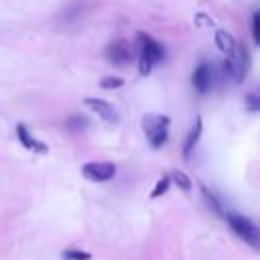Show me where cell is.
I'll use <instances>...</instances> for the list:
<instances>
[{"label": "cell", "instance_id": "obj_5", "mask_svg": "<svg viewBox=\"0 0 260 260\" xmlns=\"http://www.w3.org/2000/svg\"><path fill=\"white\" fill-rule=\"evenodd\" d=\"M106 57L110 63L114 65H128L130 59H132V47L128 41L124 39H118V41H112L108 47H106Z\"/></svg>", "mask_w": 260, "mask_h": 260}, {"label": "cell", "instance_id": "obj_12", "mask_svg": "<svg viewBox=\"0 0 260 260\" xmlns=\"http://www.w3.org/2000/svg\"><path fill=\"white\" fill-rule=\"evenodd\" d=\"M201 193H203V197H205V201H207V205H209V209L215 213V215H223V207H221V203H219V199L209 191V187H205V185H201Z\"/></svg>", "mask_w": 260, "mask_h": 260}, {"label": "cell", "instance_id": "obj_3", "mask_svg": "<svg viewBox=\"0 0 260 260\" xmlns=\"http://www.w3.org/2000/svg\"><path fill=\"white\" fill-rule=\"evenodd\" d=\"M248 65H250V59H248V49L240 43H236V49L232 55H228L223 67L228 71V75H232L234 81H242L246 77V71H248Z\"/></svg>", "mask_w": 260, "mask_h": 260}, {"label": "cell", "instance_id": "obj_13", "mask_svg": "<svg viewBox=\"0 0 260 260\" xmlns=\"http://www.w3.org/2000/svg\"><path fill=\"white\" fill-rule=\"evenodd\" d=\"M61 258L63 260H91V254L81 248H65L61 252Z\"/></svg>", "mask_w": 260, "mask_h": 260}, {"label": "cell", "instance_id": "obj_10", "mask_svg": "<svg viewBox=\"0 0 260 260\" xmlns=\"http://www.w3.org/2000/svg\"><path fill=\"white\" fill-rule=\"evenodd\" d=\"M201 132H203V120H201V116H197V118H195V124H193V128H191V132L187 134L185 144H183V156H185V158H189L191 150H193V148H195V144L199 142Z\"/></svg>", "mask_w": 260, "mask_h": 260}, {"label": "cell", "instance_id": "obj_9", "mask_svg": "<svg viewBox=\"0 0 260 260\" xmlns=\"http://www.w3.org/2000/svg\"><path fill=\"white\" fill-rule=\"evenodd\" d=\"M16 138L20 140V144H22L26 150H37V152H41V154L47 152V146H45L43 142L35 140V138L30 136V132L26 130L24 124H16Z\"/></svg>", "mask_w": 260, "mask_h": 260}, {"label": "cell", "instance_id": "obj_17", "mask_svg": "<svg viewBox=\"0 0 260 260\" xmlns=\"http://www.w3.org/2000/svg\"><path fill=\"white\" fill-rule=\"evenodd\" d=\"M100 85H102V89H118V87L124 85V79H122V77H114V75H110V77H104V79L100 81Z\"/></svg>", "mask_w": 260, "mask_h": 260}, {"label": "cell", "instance_id": "obj_14", "mask_svg": "<svg viewBox=\"0 0 260 260\" xmlns=\"http://www.w3.org/2000/svg\"><path fill=\"white\" fill-rule=\"evenodd\" d=\"M169 185H171V177H169V175H165V177H160V179L156 181V185H154V189L150 191V199H156V197H160L162 193H167V189H169Z\"/></svg>", "mask_w": 260, "mask_h": 260}, {"label": "cell", "instance_id": "obj_6", "mask_svg": "<svg viewBox=\"0 0 260 260\" xmlns=\"http://www.w3.org/2000/svg\"><path fill=\"white\" fill-rule=\"evenodd\" d=\"M191 81H193V87H195L199 93L209 91V87H211V83H213V69L209 67L207 61H201V63L195 67V71H193V75H191Z\"/></svg>", "mask_w": 260, "mask_h": 260}, {"label": "cell", "instance_id": "obj_4", "mask_svg": "<svg viewBox=\"0 0 260 260\" xmlns=\"http://www.w3.org/2000/svg\"><path fill=\"white\" fill-rule=\"evenodd\" d=\"M81 175L93 183H106L110 179H114L116 175V165L108 162V160H91L81 165Z\"/></svg>", "mask_w": 260, "mask_h": 260}, {"label": "cell", "instance_id": "obj_18", "mask_svg": "<svg viewBox=\"0 0 260 260\" xmlns=\"http://www.w3.org/2000/svg\"><path fill=\"white\" fill-rule=\"evenodd\" d=\"M252 39L256 45L260 43V12L252 14Z\"/></svg>", "mask_w": 260, "mask_h": 260}, {"label": "cell", "instance_id": "obj_11", "mask_svg": "<svg viewBox=\"0 0 260 260\" xmlns=\"http://www.w3.org/2000/svg\"><path fill=\"white\" fill-rule=\"evenodd\" d=\"M236 43H238V41L234 39L232 32H228V30H223V28H219V30L215 32V45H217V49H219L221 53L232 55L234 49H236Z\"/></svg>", "mask_w": 260, "mask_h": 260}, {"label": "cell", "instance_id": "obj_7", "mask_svg": "<svg viewBox=\"0 0 260 260\" xmlns=\"http://www.w3.org/2000/svg\"><path fill=\"white\" fill-rule=\"evenodd\" d=\"M138 47H140V55H146L152 63H156L165 57V49L158 45V41H154L146 32H138Z\"/></svg>", "mask_w": 260, "mask_h": 260}, {"label": "cell", "instance_id": "obj_19", "mask_svg": "<svg viewBox=\"0 0 260 260\" xmlns=\"http://www.w3.org/2000/svg\"><path fill=\"white\" fill-rule=\"evenodd\" d=\"M246 104H248V110L250 112H258L260 110V98L256 93H248L246 95Z\"/></svg>", "mask_w": 260, "mask_h": 260}, {"label": "cell", "instance_id": "obj_8", "mask_svg": "<svg viewBox=\"0 0 260 260\" xmlns=\"http://www.w3.org/2000/svg\"><path fill=\"white\" fill-rule=\"evenodd\" d=\"M83 104H85L89 110H93L98 116H102L104 120H108V122H118V112H116V108H114L110 102H106V100H102V98H85Z\"/></svg>", "mask_w": 260, "mask_h": 260}, {"label": "cell", "instance_id": "obj_2", "mask_svg": "<svg viewBox=\"0 0 260 260\" xmlns=\"http://www.w3.org/2000/svg\"><path fill=\"white\" fill-rule=\"evenodd\" d=\"M230 228L236 232L238 238H242L246 244H250L254 250L260 246V232L256 228V223L244 215H238V213H223Z\"/></svg>", "mask_w": 260, "mask_h": 260}, {"label": "cell", "instance_id": "obj_15", "mask_svg": "<svg viewBox=\"0 0 260 260\" xmlns=\"http://www.w3.org/2000/svg\"><path fill=\"white\" fill-rule=\"evenodd\" d=\"M65 126H67L69 130H73V132H79V130L87 128V118H85V116H73V118H69V120L65 122Z\"/></svg>", "mask_w": 260, "mask_h": 260}, {"label": "cell", "instance_id": "obj_16", "mask_svg": "<svg viewBox=\"0 0 260 260\" xmlns=\"http://www.w3.org/2000/svg\"><path fill=\"white\" fill-rule=\"evenodd\" d=\"M171 179H173L183 191H189V189H191V179H189L183 171H173V173H171Z\"/></svg>", "mask_w": 260, "mask_h": 260}, {"label": "cell", "instance_id": "obj_1", "mask_svg": "<svg viewBox=\"0 0 260 260\" xmlns=\"http://www.w3.org/2000/svg\"><path fill=\"white\" fill-rule=\"evenodd\" d=\"M169 124H171V118L165 114H144L142 116V130L152 148H160L167 142Z\"/></svg>", "mask_w": 260, "mask_h": 260}]
</instances>
